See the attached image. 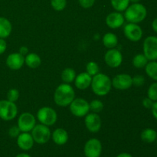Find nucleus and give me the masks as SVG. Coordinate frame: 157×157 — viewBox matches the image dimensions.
Returning a JSON list of instances; mask_svg holds the SVG:
<instances>
[{"label":"nucleus","mask_w":157,"mask_h":157,"mask_svg":"<svg viewBox=\"0 0 157 157\" xmlns=\"http://www.w3.org/2000/svg\"><path fill=\"white\" fill-rule=\"evenodd\" d=\"M92 90L98 96H105L110 93L112 87V81L107 75L98 73L92 77L91 84Z\"/></svg>","instance_id":"f03ea898"},{"label":"nucleus","mask_w":157,"mask_h":157,"mask_svg":"<svg viewBox=\"0 0 157 157\" xmlns=\"http://www.w3.org/2000/svg\"><path fill=\"white\" fill-rule=\"evenodd\" d=\"M104 61L108 67L111 68H117L122 64L123 55L118 49H108L104 55Z\"/></svg>","instance_id":"f8f14e48"},{"label":"nucleus","mask_w":157,"mask_h":157,"mask_svg":"<svg viewBox=\"0 0 157 157\" xmlns=\"http://www.w3.org/2000/svg\"><path fill=\"white\" fill-rule=\"evenodd\" d=\"M118 44V38L114 33L107 32L103 36V44L107 49L115 48Z\"/></svg>","instance_id":"4be33fe9"},{"label":"nucleus","mask_w":157,"mask_h":157,"mask_svg":"<svg viewBox=\"0 0 157 157\" xmlns=\"http://www.w3.org/2000/svg\"><path fill=\"white\" fill-rule=\"evenodd\" d=\"M7 48V43L3 38H0V55H2Z\"/></svg>","instance_id":"e433bc0d"},{"label":"nucleus","mask_w":157,"mask_h":157,"mask_svg":"<svg viewBox=\"0 0 157 157\" xmlns=\"http://www.w3.org/2000/svg\"><path fill=\"white\" fill-rule=\"evenodd\" d=\"M89 106H90V110H91L93 113H98L102 111L104 109V104L102 101L98 99L93 100L91 102L89 103Z\"/></svg>","instance_id":"c85d7f7f"},{"label":"nucleus","mask_w":157,"mask_h":157,"mask_svg":"<svg viewBox=\"0 0 157 157\" xmlns=\"http://www.w3.org/2000/svg\"><path fill=\"white\" fill-rule=\"evenodd\" d=\"M17 145L23 151H29L33 147L35 141L32 134L26 132H21L17 137Z\"/></svg>","instance_id":"f3484780"},{"label":"nucleus","mask_w":157,"mask_h":157,"mask_svg":"<svg viewBox=\"0 0 157 157\" xmlns=\"http://www.w3.org/2000/svg\"><path fill=\"white\" fill-rule=\"evenodd\" d=\"M70 111L77 117H84L90 111L89 102L84 98H75L69 105Z\"/></svg>","instance_id":"0eeeda50"},{"label":"nucleus","mask_w":157,"mask_h":157,"mask_svg":"<svg viewBox=\"0 0 157 157\" xmlns=\"http://www.w3.org/2000/svg\"><path fill=\"white\" fill-rule=\"evenodd\" d=\"M37 119L40 124L51 127L56 123L58 120V114L52 107H43L37 112Z\"/></svg>","instance_id":"39448f33"},{"label":"nucleus","mask_w":157,"mask_h":157,"mask_svg":"<svg viewBox=\"0 0 157 157\" xmlns=\"http://www.w3.org/2000/svg\"><path fill=\"white\" fill-rule=\"evenodd\" d=\"M143 106H144L145 108L147 109H151L152 107H153V104H154V101H152L150 98H149L148 97L146 98H144V100H143Z\"/></svg>","instance_id":"c9c22d12"},{"label":"nucleus","mask_w":157,"mask_h":157,"mask_svg":"<svg viewBox=\"0 0 157 157\" xmlns=\"http://www.w3.org/2000/svg\"><path fill=\"white\" fill-rule=\"evenodd\" d=\"M76 76V72L71 67H67V68L64 69L61 75V80L66 84H71L75 81Z\"/></svg>","instance_id":"b1692460"},{"label":"nucleus","mask_w":157,"mask_h":157,"mask_svg":"<svg viewBox=\"0 0 157 157\" xmlns=\"http://www.w3.org/2000/svg\"><path fill=\"white\" fill-rule=\"evenodd\" d=\"M51 6L57 12L63 11L67 6V0H51Z\"/></svg>","instance_id":"c756f323"},{"label":"nucleus","mask_w":157,"mask_h":157,"mask_svg":"<svg viewBox=\"0 0 157 157\" xmlns=\"http://www.w3.org/2000/svg\"><path fill=\"white\" fill-rule=\"evenodd\" d=\"M112 81V87L117 90H125L133 86V78L127 74H120L116 75Z\"/></svg>","instance_id":"ddd939ff"},{"label":"nucleus","mask_w":157,"mask_h":157,"mask_svg":"<svg viewBox=\"0 0 157 157\" xmlns=\"http://www.w3.org/2000/svg\"><path fill=\"white\" fill-rule=\"evenodd\" d=\"M19 98V92L16 88H11L7 93V100L15 103Z\"/></svg>","instance_id":"2f4dec72"},{"label":"nucleus","mask_w":157,"mask_h":157,"mask_svg":"<svg viewBox=\"0 0 157 157\" xmlns=\"http://www.w3.org/2000/svg\"><path fill=\"white\" fill-rule=\"evenodd\" d=\"M148 62L149 60L147 59V57L144 54H137V55H136L133 57V61H132L133 67L138 69L144 68Z\"/></svg>","instance_id":"393cba45"},{"label":"nucleus","mask_w":157,"mask_h":157,"mask_svg":"<svg viewBox=\"0 0 157 157\" xmlns=\"http://www.w3.org/2000/svg\"><path fill=\"white\" fill-rule=\"evenodd\" d=\"M145 83V78L141 75H135L133 78V85L135 87H141Z\"/></svg>","instance_id":"473e14b6"},{"label":"nucleus","mask_w":157,"mask_h":157,"mask_svg":"<svg viewBox=\"0 0 157 157\" xmlns=\"http://www.w3.org/2000/svg\"><path fill=\"white\" fill-rule=\"evenodd\" d=\"M18 114V107L15 103L8 100L0 101V118L5 121L15 119Z\"/></svg>","instance_id":"423d86ee"},{"label":"nucleus","mask_w":157,"mask_h":157,"mask_svg":"<svg viewBox=\"0 0 157 157\" xmlns=\"http://www.w3.org/2000/svg\"><path fill=\"white\" fill-rule=\"evenodd\" d=\"M130 2H132V3H138L140 1V0H130Z\"/></svg>","instance_id":"37998d69"},{"label":"nucleus","mask_w":157,"mask_h":157,"mask_svg":"<svg viewBox=\"0 0 157 157\" xmlns=\"http://www.w3.org/2000/svg\"><path fill=\"white\" fill-rule=\"evenodd\" d=\"M102 144L97 138H91L86 142L84 153L86 157H101L102 153Z\"/></svg>","instance_id":"1a4fd4ad"},{"label":"nucleus","mask_w":157,"mask_h":157,"mask_svg":"<svg viewBox=\"0 0 157 157\" xmlns=\"http://www.w3.org/2000/svg\"><path fill=\"white\" fill-rule=\"evenodd\" d=\"M12 30L11 21L5 17H0V38H8L12 33Z\"/></svg>","instance_id":"aec40b11"},{"label":"nucleus","mask_w":157,"mask_h":157,"mask_svg":"<svg viewBox=\"0 0 157 157\" xmlns=\"http://www.w3.org/2000/svg\"><path fill=\"white\" fill-rule=\"evenodd\" d=\"M147 75L151 79L157 81V61H150L145 67Z\"/></svg>","instance_id":"a878e982"},{"label":"nucleus","mask_w":157,"mask_h":157,"mask_svg":"<svg viewBox=\"0 0 157 157\" xmlns=\"http://www.w3.org/2000/svg\"><path fill=\"white\" fill-rule=\"evenodd\" d=\"M20 133H21V131L18 126H13L9 130V136L12 138H17Z\"/></svg>","instance_id":"f704fd0d"},{"label":"nucleus","mask_w":157,"mask_h":157,"mask_svg":"<svg viewBox=\"0 0 157 157\" xmlns=\"http://www.w3.org/2000/svg\"><path fill=\"white\" fill-rule=\"evenodd\" d=\"M36 125V119L32 113L29 112L22 113L18 119V127L21 132L29 133Z\"/></svg>","instance_id":"9d476101"},{"label":"nucleus","mask_w":157,"mask_h":157,"mask_svg":"<svg viewBox=\"0 0 157 157\" xmlns=\"http://www.w3.org/2000/svg\"><path fill=\"white\" fill-rule=\"evenodd\" d=\"M124 33L127 39L133 42H137L142 38L144 32L139 25L129 22L124 26Z\"/></svg>","instance_id":"9b49d317"},{"label":"nucleus","mask_w":157,"mask_h":157,"mask_svg":"<svg viewBox=\"0 0 157 157\" xmlns=\"http://www.w3.org/2000/svg\"><path fill=\"white\" fill-rule=\"evenodd\" d=\"M25 64L30 68H38L41 64V59L38 54L29 53L25 57Z\"/></svg>","instance_id":"412c9836"},{"label":"nucleus","mask_w":157,"mask_h":157,"mask_svg":"<svg viewBox=\"0 0 157 157\" xmlns=\"http://www.w3.org/2000/svg\"><path fill=\"white\" fill-rule=\"evenodd\" d=\"M86 72L91 77L100 73V67L98 63L95 61H90L87 63L86 65Z\"/></svg>","instance_id":"cd10ccee"},{"label":"nucleus","mask_w":157,"mask_h":157,"mask_svg":"<svg viewBox=\"0 0 157 157\" xmlns=\"http://www.w3.org/2000/svg\"><path fill=\"white\" fill-rule=\"evenodd\" d=\"M92 77L87 72H81L77 75L75 80V87L81 90H84L90 86Z\"/></svg>","instance_id":"a211bd4d"},{"label":"nucleus","mask_w":157,"mask_h":157,"mask_svg":"<svg viewBox=\"0 0 157 157\" xmlns=\"http://www.w3.org/2000/svg\"><path fill=\"white\" fill-rule=\"evenodd\" d=\"M78 2L84 9H90L94 5L95 0H78Z\"/></svg>","instance_id":"72a5a7b5"},{"label":"nucleus","mask_w":157,"mask_h":157,"mask_svg":"<svg viewBox=\"0 0 157 157\" xmlns=\"http://www.w3.org/2000/svg\"><path fill=\"white\" fill-rule=\"evenodd\" d=\"M141 140L147 144L155 142L157 139V132L152 128H147L142 131L140 134Z\"/></svg>","instance_id":"5701e85b"},{"label":"nucleus","mask_w":157,"mask_h":157,"mask_svg":"<svg viewBox=\"0 0 157 157\" xmlns=\"http://www.w3.org/2000/svg\"><path fill=\"white\" fill-rule=\"evenodd\" d=\"M147 97L154 102L157 101V82L153 83L149 87L147 90Z\"/></svg>","instance_id":"7c9ffc66"},{"label":"nucleus","mask_w":157,"mask_h":157,"mask_svg":"<svg viewBox=\"0 0 157 157\" xmlns=\"http://www.w3.org/2000/svg\"><path fill=\"white\" fill-rule=\"evenodd\" d=\"M6 65L12 70H19L25 64V56L19 52H14L10 54L6 58Z\"/></svg>","instance_id":"2eb2a0df"},{"label":"nucleus","mask_w":157,"mask_h":157,"mask_svg":"<svg viewBox=\"0 0 157 157\" xmlns=\"http://www.w3.org/2000/svg\"><path fill=\"white\" fill-rule=\"evenodd\" d=\"M19 52L21 55H24L25 56V55H28V54L29 53V48H28V47H26V46H21V47L19 48V52Z\"/></svg>","instance_id":"58836bf2"},{"label":"nucleus","mask_w":157,"mask_h":157,"mask_svg":"<svg viewBox=\"0 0 157 157\" xmlns=\"http://www.w3.org/2000/svg\"><path fill=\"white\" fill-rule=\"evenodd\" d=\"M15 157H32V156H31L29 154H28V153H19V154H18L17 156H15Z\"/></svg>","instance_id":"79ce46f5"},{"label":"nucleus","mask_w":157,"mask_h":157,"mask_svg":"<svg viewBox=\"0 0 157 157\" xmlns=\"http://www.w3.org/2000/svg\"><path fill=\"white\" fill-rule=\"evenodd\" d=\"M31 132L35 143L41 145L47 144L52 137V132L49 127L44 124H36Z\"/></svg>","instance_id":"20e7f679"},{"label":"nucleus","mask_w":157,"mask_h":157,"mask_svg":"<svg viewBox=\"0 0 157 157\" xmlns=\"http://www.w3.org/2000/svg\"><path fill=\"white\" fill-rule=\"evenodd\" d=\"M147 15V8L141 3H132L124 11V18L130 23H138L144 21Z\"/></svg>","instance_id":"7ed1b4c3"},{"label":"nucleus","mask_w":157,"mask_h":157,"mask_svg":"<svg viewBox=\"0 0 157 157\" xmlns=\"http://www.w3.org/2000/svg\"><path fill=\"white\" fill-rule=\"evenodd\" d=\"M156 143H157V139H156Z\"/></svg>","instance_id":"c03bdc74"},{"label":"nucleus","mask_w":157,"mask_h":157,"mask_svg":"<svg viewBox=\"0 0 157 157\" xmlns=\"http://www.w3.org/2000/svg\"><path fill=\"white\" fill-rule=\"evenodd\" d=\"M75 98V90L71 84L66 83L58 86L54 93V101L59 107H67Z\"/></svg>","instance_id":"f257e3e1"},{"label":"nucleus","mask_w":157,"mask_h":157,"mask_svg":"<svg viewBox=\"0 0 157 157\" xmlns=\"http://www.w3.org/2000/svg\"><path fill=\"white\" fill-rule=\"evenodd\" d=\"M151 111L153 117L157 121V101H155L154 104H153V107L151 108Z\"/></svg>","instance_id":"4c0bfd02"},{"label":"nucleus","mask_w":157,"mask_h":157,"mask_svg":"<svg viewBox=\"0 0 157 157\" xmlns=\"http://www.w3.org/2000/svg\"><path fill=\"white\" fill-rule=\"evenodd\" d=\"M112 7L117 12H124L130 6V0H110Z\"/></svg>","instance_id":"bb28decb"},{"label":"nucleus","mask_w":157,"mask_h":157,"mask_svg":"<svg viewBox=\"0 0 157 157\" xmlns=\"http://www.w3.org/2000/svg\"><path fill=\"white\" fill-rule=\"evenodd\" d=\"M116 157H133V156L128 153H121L118 154Z\"/></svg>","instance_id":"a19ab883"},{"label":"nucleus","mask_w":157,"mask_h":157,"mask_svg":"<svg viewBox=\"0 0 157 157\" xmlns=\"http://www.w3.org/2000/svg\"><path fill=\"white\" fill-rule=\"evenodd\" d=\"M152 29L156 33H157V18H155L152 22Z\"/></svg>","instance_id":"ea45409f"},{"label":"nucleus","mask_w":157,"mask_h":157,"mask_svg":"<svg viewBox=\"0 0 157 157\" xmlns=\"http://www.w3.org/2000/svg\"><path fill=\"white\" fill-rule=\"evenodd\" d=\"M68 133L67 130L63 128L55 129L52 133V139L56 145L63 146L68 141Z\"/></svg>","instance_id":"6ab92c4d"},{"label":"nucleus","mask_w":157,"mask_h":157,"mask_svg":"<svg viewBox=\"0 0 157 157\" xmlns=\"http://www.w3.org/2000/svg\"><path fill=\"white\" fill-rule=\"evenodd\" d=\"M106 25L112 29L121 28L125 21L124 15L120 12H113L106 17Z\"/></svg>","instance_id":"dca6fc26"},{"label":"nucleus","mask_w":157,"mask_h":157,"mask_svg":"<svg viewBox=\"0 0 157 157\" xmlns=\"http://www.w3.org/2000/svg\"><path fill=\"white\" fill-rule=\"evenodd\" d=\"M144 55L150 61H157V37L148 36L143 44Z\"/></svg>","instance_id":"6e6552de"},{"label":"nucleus","mask_w":157,"mask_h":157,"mask_svg":"<svg viewBox=\"0 0 157 157\" xmlns=\"http://www.w3.org/2000/svg\"><path fill=\"white\" fill-rule=\"evenodd\" d=\"M84 124L89 132L95 133L101 130L102 121L101 117L98 113H88L84 117Z\"/></svg>","instance_id":"4468645a"}]
</instances>
